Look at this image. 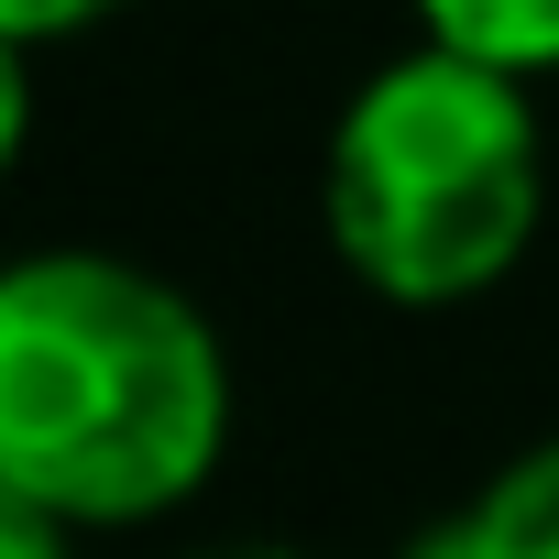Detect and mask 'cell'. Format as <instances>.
Masks as SVG:
<instances>
[{"label":"cell","instance_id":"obj_2","mask_svg":"<svg viewBox=\"0 0 559 559\" xmlns=\"http://www.w3.org/2000/svg\"><path fill=\"white\" fill-rule=\"evenodd\" d=\"M537 230L526 78L450 45L384 67L330 132V241L395 308L483 297Z\"/></svg>","mask_w":559,"mask_h":559},{"label":"cell","instance_id":"obj_6","mask_svg":"<svg viewBox=\"0 0 559 559\" xmlns=\"http://www.w3.org/2000/svg\"><path fill=\"white\" fill-rule=\"evenodd\" d=\"M0 559H67V515H45L34 493L0 483Z\"/></svg>","mask_w":559,"mask_h":559},{"label":"cell","instance_id":"obj_5","mask_svg":"<svg viewBox=\"0 0 559 559\" xmlns=\"http://www.w3.org/2000/svg\"><path fill=\"white\" fill-rule=\"evenodd\" d=\"M99 12H121V0H0V45H56Z\"/></svg>","mask_w":559,"mask_h":559},{"label":"cell","instance_id":"obj_3","mask_svg":"<svg viewBox=\"0 0 559 559\" xmlns=\"http://www.w3.org/2000/svg\"><path fill=\"white\" fill-rule=\"evenodd\" d=\"M406 559H559V439L504 461L461 515H439Z\"/></svg>","mask_w":559,"mask_h":559},{"label":"cell","instance_id":"obj_8","mask_svg":"<svg viewBox=\"0 0 559 559\" xmlns=\"http://www.w3.org/2000/svg\"><path fill=\"white\" fill-rule=\"evenodd\" d=\"M209 559H286V548H209Z\"/></svg>","mask_w":559,"mask_h":559},{"label":"cell","instance_id":"obj_4","mask_svg":"<svg viewBox=\"0 0 559 559\" xmlns=\"http://www.w3.org/2000/svg\"><path fill=\"white\" fill-rule=\"evenodd\" d=\"M417 12H428V45L472 67H504V78L559 67V0H417Z\"/></svg>","mask_w":559,"mask_h":559},{"label":"cell","instance_id":"obj_7","mask_svg":"<svg viewBox=\"0 0 559 559\" xmlns=\"http://www.w3.org/2000/svg\"><path fill=\"white\" fill-rule=\"evenodd\" d=\"M23 121H34V78H23V45H0V176L23 154Z\"/></svg>","mask_w":559,"mask_h":559},{"label":"cell","instance_id":"obj_1","mask_svg":"<svg viewBox=\"0 0 559 559\" xmlns=\"http://www.w3.org/2000/svg\"><path fill=\"white\" fill-rule=\"evenodd\" d=\"M230 439V362L143 263H0V483L67 526H143L209 483Z\"/></svg>","mask_w":559,"mask_h":559}]
</instances>
